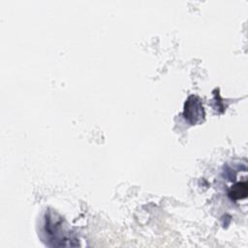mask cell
<instances>
[{
    "label": "cell",
    "mask_w": 248,
    "mask_h": 248,
    "mask_svg": "<svg viewBox=\"0 0 248 248\" xmlns=\"http://www.w3.org/2000/svg\"><path fill=\"white\" fill-rule=\"evenodd\" d=\"M184 116L192 124H196L203 119L204 111L201 100L197 96H190L185 103Z\"/></svg>",
    "instance_id": "cell-2"
},
{
    "label": "cell",
    "mask_w": 248,
    "mask_h": 248,
    "mask_svg": "<svg viewBox=\"0 0 248 248\" xmlns=\"http://www.w3.org/2000/svg\"><path fill=\"white\" fill-rule=\"evenodd\" d=\"M246 194H247V184H246V182L237 183L236 185L233 186V188H232V190L230 192L231 198L234 199V200L245 198Z\"/></svg>",
    "instance_id": "cell-3"
},
{
    "label": "cell",
    "mask_w": 248,
    "mask_h": 248,
    "mask_svg": "<svg viewBox=\"0 0 248 248\" xmlns=\"http://www.w3.org/2000/svg\"><path fill=\"white\" fill-rule=\"evenodd\" d=\"M61 219L59 218H48L47 223L46 224V232L49 235L51 241H53L54 245L58 246H73L70 243L69 238H67L68 232L62 228Z\"/></svg>",
    "instance_id": "cell-1"
}]
</instances>
